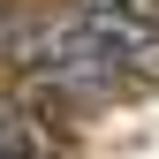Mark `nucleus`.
I'll return each mask as SVG.
<instances>
[{"label":"nucleus","mask_w":159,"mask_h":159,"mask_svg":"<svg viewBox=\"0 0 159 159\" xmlns=\"http://www.w3.org/2000/svg\"><path fill=\"white\" fill-rule=\"evenodd\" d=\"M0 159H46V152H0Z\"/></svg>","instance_id":"f257e3e1"}]
</instances>
